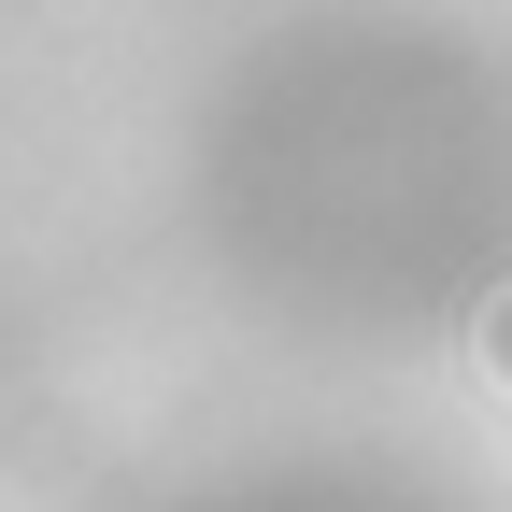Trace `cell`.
I'll return each mask as SVG.
<instances>
[{"instance_id":"6da1fadb","label":"cell","mask_w":512,"mask_h":512,"mask_svg":"<svg viewBox=\"0 0 512 512\" xmlns=\"http://www.w3.org/2000/svg\"><path fill=\"white\" fill-rule=\"evenodd\" d=\"M484 384H498V399H512V285L484 299Z\"/></svg>"}]
</instances>
